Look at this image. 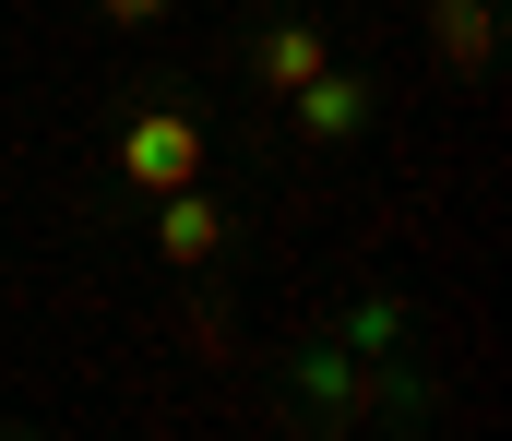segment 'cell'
Instances as JSON below:
<instances>
[{"mask_svg": "<svg viewBox=\"0 0 512 441\" xmlns=\"http://www.w3.org/2000/svg\"><path fill=\"white\" fill-rule=\"evenodd\" d=\"M120 167H131V191H179V179H203V132L179 108H143L120 132Z\"/></svg>", "mask_w": 512, "mask_h": 441, "instance_id": "obj_1", "label": "cell"}, {"mask_svg": "<svg viewBox=\"0 0 512 441\" xmlns=\"http://www.w3.org/2000/svg\"><path fill=\"white\" fill-rule=\"evenodd\" d=\"M215 239H227V215H215L191 179H179V191H155V251H167V263H215Z\"/></svg>", "mask_w": 512, "mask_h": 441, "instance_id": "obj_2", "label": "cell"}, {"mask_svg": "<svg viewBox=\"0 0 512 441\" xmlns=\"http://www.w3.org/2000/svg\"><path fill=\"white\" fill-rule=\"evenodd\" d=\"M358 120H370V96H358V84H334V60H322V72L298 84V132H310V144H346Z\"/></svg>", "mask_w": 512, "mask_h": 441, "instance_id": "obj_3", "label": "cell"}, {"mask_svg": "<svg viewBox=\"0 0 512 441\" xmlns=\"http://www.w3.org/2000/svg\"><path fill=\"white\" fill-rule=\"evenodd\" d=\"M322 60H334V48H322V24H274V36L251 48V72L274 84V96H298V84H310Z\"/></svg>", "mask_w": 512, "mask_h": 441, "instance_id": "obj_4", "label": "cell"}, {"mask_svg": "<svg viewBox=\"0 0 512 441\" xmlns=\"http://www.w3.org/2000/svg\"><path fill=\"white\" fill-rule=\"evenodd\" d=\"M429 48L453 72H489V0H429Z\"/></svg>", "mask_w": 512, "mask_h": 441, "instance_id": "obj_5", "label": "cell"}, {"mask_svg": "<svg viewBox=\"0 0 512 441\" xmlns=\"http://www.w3.org/2000/svg\"><path fill=\"white\" fill-rule=\"evenodd\" d=\"M155 12H167V0H108V24H155Z\"/></svg>", "mask_w": 512, "mask_h": 441, "instance_id": "obj_6", "label": "cell"}]
</instances>
